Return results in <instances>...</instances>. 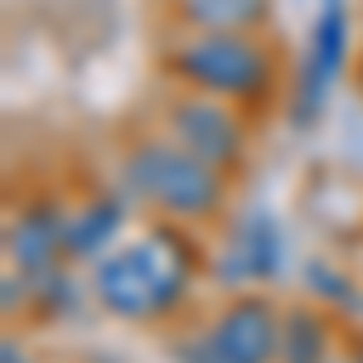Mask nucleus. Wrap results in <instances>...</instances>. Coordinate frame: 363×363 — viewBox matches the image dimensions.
Instances as JSON below:
<instances>
[{
  "label": "nucleus",
  "mask_w": 363,
  "mask_h": 363,
  "mask_svg": "<svg viewBox=\"0 0 363 363\" xmlns=\"http://www.w3.org/2000/svg\"><path fill=\"white\" fill-rule=\"evenodd\" d=\"M121 189L126 199H140L179 223L213 218L223 208V174L203 165L199 155H189L184 145H174L169 136H145L126 150Z\"/></svg>",
  "instance_id": "f257e3e1"
},
{
  "label": "nucleus",
  "mask_w": 363,
  "mask_h": 363,
  "mask_svg": "<svg viewBox=\"0 0 363 363\" xmlns=\"http://www.w3.org/2000/svg\"><path fill=\"white\" fill-rule=\"evenodd\" d=\"M169 68L179 83L208 97H223V102L262 97L277 78L272 49L257 34H184L169 49Z\"/></svg>",
  "instance_id": "f03ea898"
},
{
  "label": "nucleus",
  "mask_w": 363,
  "mask_h": 363,
  "mask_svg": "<svg viewBox=\"0 0 363 363\" xmlns=\"http://www.w3.org/2000/svg\"><path fill=\"white\" fill-rule=\"evenodd\" d=\"M184 267L174 262V252L160 242H131L116 247L97 262L92 272V291L97 301L126 315V320H145V315H165L179 296H184Z\"/></svg>",
  "instance_id": "7ed1b4c3"
},
{
  "label": "nucleus",
  "mask_w": 363,
  "mask_h": 363,
  "mask_svg": "<svg viewBox=\"0 0 363 363\" xmlns=\"http://www.w3.org/2000/svg\"><path fill=\"white\" fill-rule=\"evenodd\" d=\"M165 136L174 145H184L189 155H199L203 165H213L223 174L228 165L242 160V145H247V131L238 112L228 107L223 97H208V92H184L165 107Z\"/></svg>",
  "instance_id": "20e7f679"
},
{
  "label": "nucleus",
  "mask_w": 363,
  "mask_h": 363,
  "mask_svg": "<svg viewBox=\"0 0 363 363\" xmlns=\"http://www.w3.org/2000/svg\"><path fill=\"white\" fill-rule=\"evenodd\" d=\"M344 49H349L344 0H325V5H320V20H315V34H310L306 73H301V87H296V121H315L330 83H335L339 68H344Z\"/></svg>",
  "instance_id": "39448f33"
},
{
  "label": "nucleus",
  "mask_w": 363,
  "mask_h": 363,
  "mask_svg": "<svg viewBox=\"0 0 363 363\" xmlns=\"http://www.w3.org/2000/svg\"><path fill=\"white\" fill-rule=\"evenodd\" d=\"M213 339L233 363H272L281 354V315L262 296H242L213 320Z\"/></svg>",
  "instance_id": "423d86ee"
},
{
  "label": "nucleus",
  "mask_w": 363,
  "mask_h": 363,
  "mask_svg": "<svg viewBox=\"0 0 363 363\" xmlns=\"http://www.w3.org/2000/svg\"><path fill=\"white\" fill-rule=\"evenodd\" d=\"M63 233H68V213L54 203H34L20 208V218H10L5 228V257L15 272L39 277V272H54L58 257H63Z\"/></svg>",
  "instance_id": "0eeeda50"
},
{
  "label": "nucleus",
  "mask_w": 363,
  "mask_h": 363,
  "mask_svg": "<svg viewBox=\"0 0 363 363\" xmlns=\"http://www.w3.org/2000/svg\"><path fill=\"white\" fill-rule=\"evenodd\" d=\"M281 272V228L272 213H247L238 218L233 238L223 247V277L233 286L242 281H267Z\"/></svg>",
  "instance_id": "6e6552de"
},
{
  "label": "nucleus",
  "mask_w": 363,
  "mask_h": 363,
  "mask_svg": "<svg viewBox=\"0 0 363 363\" xmlns=\"http://www.w3.org/2000/svg\"><path fill=\"white\" fill-rule=\"evenodd\" d=\"M121 218H126L121 199H92L83 208H73V213H68V233H63V257H73V262H97V257H107Z\"/></svg>",
  "instance_id": "1a4fd4ad"
},
{
  "label": "nucleus",
  "mask_w": 363,
  "mask_h": 363,
  "mask_svg": "<svg viewBox=\"0 0 363 363\" xmlns=\"http://www.w3.org/2000/svg\"><path fill=\"white\" fill-rule=\"evenodd\" d=\"M189 34H257L272 0H174Z\"/></svg>",
  "instance_id": "9d476101"
},
{
  "label": "nucleus",
  "mask_w": 363,
  "mask_h": 363,
  "mask_svg": "<svg viewBox=\"0 0 363 363\" xmlns=\"http://www.w3.org/2000/svg\"><path fill=\"white\" fill-rule=\"evenodd\" d=\"M281 363H330V330L320 325V315L291 310L281 315Z\"/></svg>",
  "instance_id": "9b49d317"
},
{
  "label": "nucleus",
  "mask_w": 363,
  "mask_h": 363,
  "mask_svg": "<svg viewBox=\"0 0 363 363\" xmlns=\"http://www.w3.org/2000/svg\"><path fill=\"white\" fill-rule=\"evenodd\" d=\"M73 296H78V286H73V277H68V272H39V277H34V301H44V306L49 310H68L73 306Z\"/></svg>",
  "instance_id": "f8f14e48"
},
{
  "label": "nucleus",
  "mask_w": 363,
  "mask_h": 363,
  "mask_svg": "<svg viewBox=\"0 0 363 363\" xmlns=\"http://www.w3.org/2000/svg\"><path fill=\"white\" fill-rule=\"evenodd\" d=\"M174 354H179V363H233L218 349V339H213V330H203V335H189L174 344Z\"/></svg>",
  "instance_id": "ddd939ff"
},
{
  "label": "nucleus",
  "mask_w": 363,
  "mask_h": 363,
  "mask_svg": "<svg viewBox=\"0 0 363 363\" xmlns=\"http://www.w3.org/2000/svg\"><path fill=\"white\" fill-rule=\"evenodd\" d=\"M310 286H315V296H325V301H344V306L354 301L349 281L339 277V272H330L325 262H315V267H310Z\"/></svg>",
  "instance_id": "4468645a"
},
{
  "label": "nucleus",
  "mask_w": 363,
  "mask_h": 363,
  "mask_svg": "<svg viewBox=\"0 0 363 363\" xmlns=\"http://www.w3.org/2000/svg\"><path fill=\"white\" fill-rule=\"evenodd\" d=\"M97 363H112V359H97Z\"/></svg>",
  "instance_id": "2eb2a0df"
}]
</instances>
